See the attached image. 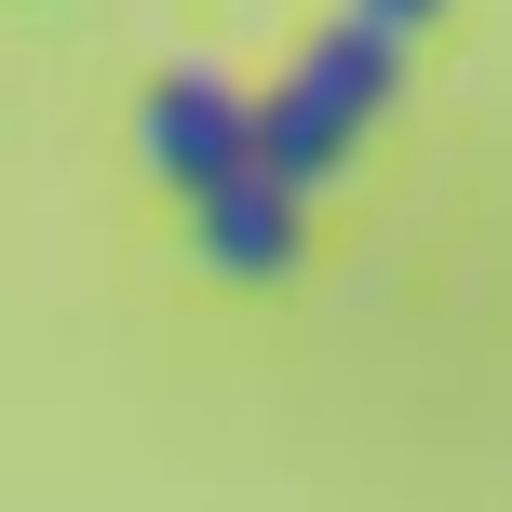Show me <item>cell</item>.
Listing matches in <instances>:
<instances>
[{"label": "cell", "mask_w": 512, "mask_h": 512, "mask_svg": "<svg viewBox=\"0 0 512 512\" xmlns=\"http://www.w3.org/2000/svg\"><path fill=\"white\" fill-rule=\"evenodd\" d=\"M135 149H149V176L176 189V203H203V189H230L243 162H256V108L216 68H162L149 108H135Z\"/></svg>", "instance_id": "cell-2"}, {"label": "cell", "mask_w": 512, "mask_h": 512, "mask_svg": "<svg viewBox=\"0 0 512 512\" xmlns=\"http://www.w3.org/2000/svg\"><path fill=\"white\" fill-rule=\"evenodd\" d=\"M189 243H203V270H230V283H283V270H297V243H310V189L270 176V162H243L230 189L189 203Z\"/></svg>", "instance_id": "cell-3"}, {"label": "cell", "mask_w": 512, "mask_h": 512, "mask_svg": "<svg viewBox=\"0 0 512 512\" xmlns=\"http://www.w3.org/2000/svg\"><path fill=\"white\" fill-rule=\"evenodd\" d=\"M391 95H405V41H391V27H364V14H337L324 41H310L297 68L256 95V162H270V176H297V189H324L337 162L378 135Z\"/></svg>", "instance_id": "cell-1"}, {"label": "cell", "mask_w": 512, "mask_h": 512, "mask_svg": "<svg viewBox=\"0 0 512 512\" xmlns=\"http://www.w3.org/2000/svg\"><path fill=\"white\" fill-rule=\"evenodd\" d=\"M351 14H364V27H391V41H405V27H418V14H445V0H351Z\"/></svg>", "instance_id": "cell-4"}]
</instances>
